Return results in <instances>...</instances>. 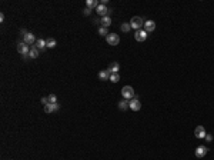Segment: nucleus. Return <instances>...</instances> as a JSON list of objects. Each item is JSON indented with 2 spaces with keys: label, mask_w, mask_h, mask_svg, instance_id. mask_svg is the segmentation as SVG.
<instances>
[{
  "label": "nucleus",
  "mask_w": 214,
  "mask_h": 160,
  "mask_svg": "<svg viewBox=\"0 0 214 160\" xmlns=\"http://www.w3.org/2000/svg\"><path fill=\"white\" fill-rule=\"evenodd\" d=\"M46 44H47V49H54L56 44H57V41L53 39V37H49V39L46 40Z\"/></svg>",
  "instance_id": "18"
},
{
  "label": "nucleus",
  "mask_w": 214,
  "mask_h": 160,
  "mask_svg": "<svg viewBox=\"0 0 214 160\" xmlns=\"http://www.w3.org/2000/svg\"><path fill=\"white\" fill-rule=\"evenodd\" d=\"M54 109H56V112H57V110L60 109V104H59V103H54Z\"/></svg>",
  "instance_id": "29"
},
{
  "label": "nucleus",
  "mask_w": 214,
  "mask_h": 160,
  "mask_svg": "<svg viewBox=\"0 0 214 160\" xmlns=\"http://www.w3.org/2000/svg\"><path fill=\"white\" fill-rule=\"evenodd\" d=\"M44 112H46V113H53V112H56V109H54V104H51V103L46 104V106H44Z\"/></svg>",
  "instance_id": "20"
},
{
  "label": "nucleus",
  "mask_w": 214,
  "mask_h": 160,
  "mask_svg": "<svg viewBox=\"0 0 214 160\" xmlns=\"http://www.w3.org/2000/svg\"><path fill=\"white\" fill-rule=\"evenodd\" d=\"M99 79L100 80H110V76H111V73H110V70L109 69H106V70H101V72H99Z\"/></svg>",
  "instance_id": "12"
},
{
  "label": "nucleus",
  "mask_w": 214,
  "mask_h": 160,
  "mask_svg": "<svg viewBox=\"0 0 214 160\" xmlns=\"http://www.w3.org/2000/svg\"><path fill=\"white\" fill-rule=\"evenodd\" d=\"M106 41L110 44V46H117L120 43V36L116 35V33H109L106 36Z\"/></svg>",
  "instance_id": "5"
},
{
  "label": "nucleus",
  "mask_w": 214,
  "mask_h": 160,
  "mask_svg": "<svg viewBox=\"0 0 214 160\" xmlns=\"http://www.w3.org/2000/svg\"><path fill=\"white\" fill-rule=\"evenodd\" d=\"M206 129L203 127V126H197L196 127V130H194V136L197 137V139H204L206 137Z\"/></svg>",
  "instance_id": "9"
},
{
  "label": "nucleus",
  "mask_w": 214,
  "mask_h": 160,
  "mask_svg": "<svg viewBox=\"0 0 214 160\" xmlns=\"http://www.w3.org/2000/svg\"><path fill=\"white\" fill-rule=\"evenodd\" d=\"M47 99H49V103H51V104L57 103V96H56V94H49Z\"/></svg>",
  "instance_id": "23"
},
{
  "label": "nucleus",
  "mask_w": 214,
  "mask_h": 160,
  "mask_svg": "<svg viewBox=\"0 0 214 160\" xmlns=\"http://www.w3.org/2000/svg\"><path fill=\"white\" fill-rule=\"evenodd\" d=\"M120 29H122L123 33H128V32L131 30V26H130V23H123V24L120 26Z\"/></svg>",
  "instance_id": "21"
},
{
  "label": "nucleus",
  "mask_w": 214,
  "mask_h": 160,
  "mask_svg": "<svg viewBox=\"0 0 214 160\" xmlns=\"http://www.w3.org/2000/svg\"><path fill=\"white\" fill-rule=\"evenodd\" d=\"M39 53H40V50L36 46H32L30 47V52H29V57L30 59H37L39 57Z\"/></svg>",
  "instance_id": "13"
},
{
  "label": "nucleus",
  "mask_w": 214,
  "mask_h": 160,
  "mask_svg": "<svg viewBox=\"0 0 214 160\" xmlns=\"http://www.w3.org/2000/svg\"><path fill=\"white\" fill-rule=\"evenodd\" d=\"M110 80H111V83H117V81L120 80V75H119V73H111Z\"/></svg>",
  "instance_id": "22"
},
{
  "label": "nucleus",
  "mask_w": 214,
  "mask_h": 160,
  "mask_svg": "<svg viewBox=\"0 0 214 160\" xmlns=\"http://www.w3.org/2000/svg\"><path fill=\"white\" fill-rule=\"evenodd\" d=\"M122 96H123V99H126V100L134 99V96H136L134 89H133L131 86H124V87L122 89Z\"/></svg>",
  "instance_id": "3"
},
{
  "label": "nucleus",
  "mask_w": 214,
  "mask_h": 160,
  "mask_svg": "<svg viewBox=\"0 0 214 160\" xmlns=\"http://www.w3.org/2000/svg\"><path fill=\"white\" fill-rule=\"evenodd\" d=\"M109 70H110V73H119V70H120V64H119L117 62H113V63H110Z\"/></svg>",
  "instance_id": "15"
},
{
  "label": "nucleus",
  "mask_w": 214,
  "mask_h": 160,
  "mask_svg": "<svg viewBox=\"0 0 214 160\" xmlns=\"http://www.w3.org/2000/svg\"><path fill=\"white\" fill-rule=\"evenodd\" d=\"M154 29H156V23L153 22V20H146L144 22V30L149 33V32H154Z\"/></svg>",
  "instance_id": "11"
},
{
  "label": "nucleus",
  "mask_w": 214,
  "mask_h": 160,
  "mask_svg": "<svg viewBox=\"0 0 214 160\" xmlns=\"http://www.w3.org/2000/svg\"><path fill=\"white\" fill-rule=\"evenodd\" d=\"M43 103V106H46V104H49V99L47 97H42V100H40Z\"/></svg>",
  "instance_id": "26"
},
{
  "label": "nucleus",
  "mask_w": 214,
  "mask_h": 160,
  "mask_svg": "<svg viewBox=\"0 0 214 160\" xmlns=\"http://www.w3.org/2000/svg\"><path fill=\"white\" fill-rule=\"evenodd\" d=\"M207 142H213V136L211 134H206V137H204Z\"/></svg>",
  "instance_id": "28"
},
{
  "label": "nucleus",
  "mask_w": 214,
  "mask_h": 160,
  "mask_svg": "<svg viewBox=\"0 0 214 160\" xmlns=\"http://www.w3.org/2000/svg\"><path fill=\"white\" fill-rule=\"evenodd\" d=\"M3 20H4V14L1 13V14H0V22H3Z\"/></svg>",
  "instance_id": "30"
},
{
  "label": "nucleus",
  "mask_w": 214,
  "mask_h": 160,
  "mask_svg": "<svg viewBox=\"0 0 214 160\" xmlns=\"http://www.w3.org/2000/svg\"><path fill=\"white\" fill-rule=\"evenodd\" d=\"M130 26H131V29H134V30L137 32V30H140V29L144 26V20H143L141 17H138V16H134V17L130 20Z\"/></svg>",
  "instance_id": "2"
},
{
  "label": "nucleus",
  "mask_w": 214,
  "mask_h": 160,
  "mask_svg": "<svg viewBox=\"0 0 214 160\" xmlns=\"http://www.w3.org/2000/svg\"><path fill=\"white\" fill-rule=\"evenodd\" d=\"M119 109H120V110H123V112H124V110H127V109H130V107H128V100L124 99V100L119 102Z\"/></svg>",
  "instance_id": "19"
},
{
  "label": "nucleus",
  "mask_w": 214,
  "mask_h": 160,
  "mask_svg": "<svg viewBox=\"0 0 214 160\" xmlns=\"http://www.w3.org/2000/svg\"><path fill=\"white\" fill-rule=\"evenodd\" d=\"M23 41H24L26 44H29V46H34L37 40H36V36H34L33 33H30V32H29V33L23 37Z\"/></svg>",
  "instance_id": "8"
},
{
  "label": "nucleus",
  "mask_w": 214,
  "mask_h": 160,
  "mask_svg": "<svg viewBox=\"0 0 214 160\" xmlns=\"http://www.w3.org/2000/svg\"><path fill=\"white\" fill-rule=\"evenodd\" d=\"M100 23H101V27H109L110 24H111V17L110 16H106V17H101V20H100Z\"/></svg>",
  "instance_id": "14"
},
{
  "label": "nucleus",
  "mask_w": 214,
  "mask_h": 160,
  "mask_svg": "<svg viewBox=\"0 0 214 160\" xmlns=\"http://www.w3.org/2000/svg\"><path fill=\"white\" fill-rule=\"evenodd\" d=\"M39 50H46L47 49V44H46V40H43V39H37V41H36V44H34Z\"/></svg>",
  "instance_id": "16"
},
{
  "label": "nucleus",
  "mask_w": 214,
  "mask_h": 160,
  "mask_svg": "<svg viewBox=\"0 0 214 160\" xmlns=\"http://www.w3.org/2000/svg\"><path fill=\"white\" fill-rule=\"evenodd\" d=\"M30 47H32V46L26 44L24 41L17 43V52H19V53H20L24 59H29V52H30Z\"/></svg>",
  "instance_id": "1"
},
{
  "label": "nucleus",
  "mask_w": 214,
  "mask_h": 160,
  "mask_svg": "<svg viewBox=\"0 0 214 160\" xmlns=\"http://www.w3.org/2000/svg\"><path fill=\"white\" fill-rule=\"evenodd\" d=\"M147 32L144 30V29H140V30H137L136 33H134V39L137 40V41H144V40L147 39Z\"/></svg>",
  "instance_id": "7"
},
{
  "label": "nucleus",
  "mask_w": 214,
  "mask_h": 160,
  "mask_svg": "<svg viewBox=\"0 0 214 160\" xmlns=\"http://www.w3.org/2000/svg\"><path fill=\"white\" fill-rule=\"evenodd\" d=\"M207 147L206 146H198L197 149H196V157L197 159H201V157H204L206 155H207Z\"/></svg>",
  "instance_id": "10"
},
{
  "label": "nucleus",
  "mask_w": 214,
  "mask_h": 160,
  "mask_svg": "<svg viewBox=\"0 0 214 160\" xmlns=\"http://www.w3.org/2000/svg\"><path fill=\"white\" fill-rule=\"evenodd\" d=\"M99 35H100V36H107V35H109V30H107L106 27H101V26H100V27H99Z\"/></svg>",
  "instance_id": "24"
},
{
  "label": "nucleus",
  "mask_w": 214,
  "mask_h": 160,
  "mask_svg": "<svg viewBox=\"0 0 214 160\" xmlns=\"http://www.w3.org/2000/svg\"><path fill=\"white\" fill-rule=\"evenodd\" d=\"M99 4H100L99 0H87V1H86V7H88L90 10H91V9H96Z\"/></svg>",
  "instance_id": "17"
},
{
  "label": "nucleus",
  "mask_w": 214,
  "mask_h": 160,
  "mask_svg": "<svg viewBox=\"0 0 214 160\" xmlns=\"http://www.w3.org/2000/svg\"><path fill=\"white\" fill-rule=\"evenodd\" d=\"M96 13H97L99 16H101V17H106V16H110L111 9H107L106 4H101V3H100V4L96 7Z\"/></svg>",
  "instance_id": "4"
},
{
  "label": "nucleus",
  "mask_w": 214,
  "mask_h": 160,
  "mask_svg": "<svg viewBox=\"0 0 214 160\" xmlns=\"http://www.w3.org/2000/svg\"><path fill=\"white\" fill-rule=\"evenodd\" d=\"M27 33H29V32H27V30H26V29H20V35H22V36H23V37H24V36H26V35H27Z\"/></svg>",
  "instance_id": "27"
},
{
  "label": "nucleus",
  "mask_w": 214,
  "mask_h": 160,
  "mask_svg": "<svg viewBox=\"0 0 214 160\" xmlns=\"http://www.w3.org/2000/svg\"><path fill=\"white\" fill-rule=\"evenodd\" d=\"M90 13H91V10H90L88 7H86L84 10H83V14H84V16H90Z\"/></svg>",
  "instance_id": "25"
},
{
  "label": "nucleus",
  "mask_w": 214,
  "mask_h": 160,
  "mask_svg": "<svg viewBox=\"0 0 214 160\" xmlns=\"http://www.w3.org/2000/svg\"><path fill=\"white\" fill-rule=\"evenodd\" d=\"M128 107H130L133 112H138V110L141 109V103H140L138 99H131V100L128 102Z\"/></svg>",
  "instance_id": "6"
}]
</instances>
